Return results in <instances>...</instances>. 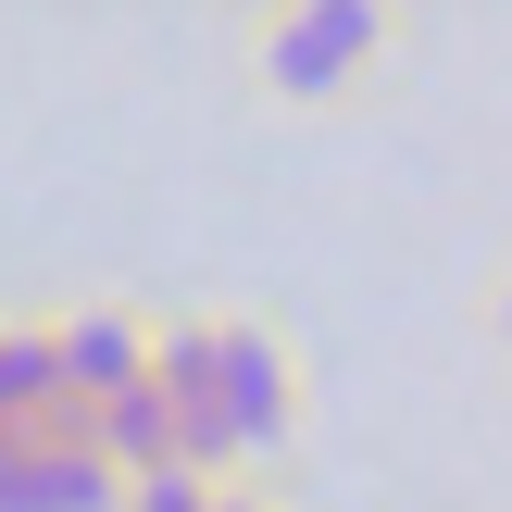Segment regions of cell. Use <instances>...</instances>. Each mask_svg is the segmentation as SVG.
<instances>
[{
  "label": "cell",
  "mask_w": 512,
  "mask_h": 512,
  "mask_svg": "<svg viewBox=\"0 0 512 512\" xmlns=\"http://www.w3.org/2000/svg\"><path fill=\"white\" fill-rule=\"evenodd\" d=\"M38 350H50V413L88 425L150 375V313L138 300H63V313H38Z\"/></svg>",
  "instance_id": "3"
},
{
  "label": "cell",
  "mask_w": 512,
  "mask_h": 512,
  "mask_svg": "<svg viewBox=\"0 0 512 512\" xmlns=\"http://www.w3.org/2000/svg\"><path fill=\"white\" fill-rule=\"evenodd\" d=\"M113 512H213V488H200V475H138Z\"/></svg>",
  "instance_id": "6"
},
{
  "label": "cell",
  "mask_w": 512,
  "mask_h": 512,
  "mask_svg": "<svg viewBox=\"0 0 512 512\" xmlns=\"http://www.w3.org/2000/svg\"><path fill=\"white\" fill-rule=\"evenodd\" d=\"M388 50H400V13H388V0H263L238 63H250V88H263L275 113H325V100L375 88Z\"/></svg>",
  "instance_id": "1"
},
{
  "label": "cell",
  "mask_w": 512,
  "mask_h": 512,
  "mask_svg": "<svg viewBox=\"0 0 512 512\" xmlns=\"http://www.w3.org/2000/svg\"><path fill=\"white\" fill-rule=\"evenodd\" d=\"M113 463L75 438L63 413L50 425H0V512H113Z\"/></svg>",
  "instance_id": "4"
},
{
  "label": "cell",
  "mask_w": 512,
  "mask_h": 512,
  "mask_svg": "<svg viewBox=\"0 0 512 512\" xmlns=\"http://www.w3.org/2000/svg\"><path fill=\"white\" fill-rule=\"evenodd\" d=\"M213 512H288V500H275V488H250V475H225V488H213Z\"/></svg>",
  "instance_id": "7"
},
{
  "label": "cell",
  "mask_w": 512,
  "mask_h": 512,
  "mask_svg": "<svg viewBox=\"0 0 512 512\" xmlns=\"http://www.w3.org/2000/svg\"><path fill=\"white\" fill-rule=\"evenodd\" d=\"M200 400H213V425L238 438V463H275V450L300 438V350L275 338L263 313H200Z\"/></svg>",
  "instance_id": "2"
},
{
  "label": "cell",
  "mask_w": 512,
  "mask_h": 512,
  "mask_svg": "<svg viewBox=\"0 0 512 512\" xmlns=\"http://www.w3.org/2000/svg\"><path fill=\"white\" fill-rule=\"evenodd\" d=\"M0 425H50V350H38V313H0Z\"/></svg>",
  "instance_id": "5"
}]
</instances>
